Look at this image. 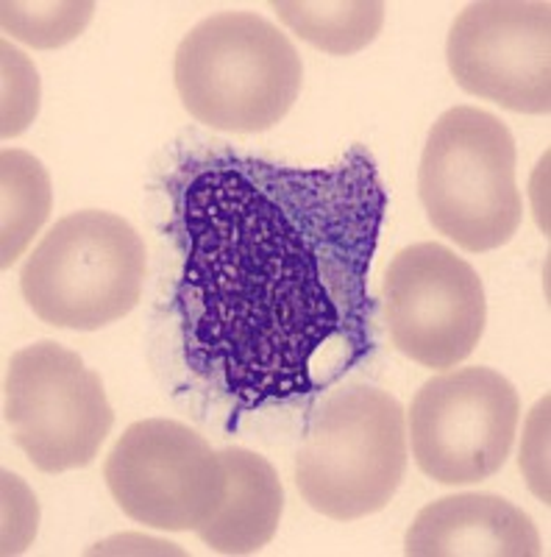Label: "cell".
<instances>
[{
  "label": "cell",
  "mask_w": 551,
  "mask_h": 557,
  "mask_svg": "<svg viewBox=\"0 0 551 557\" xmlns=\"http://www.w3.org/2000/svg\"><path fill=\"white\" fill-rule=\"evenodd\" d=\"M271 9L298 39L335 57L367 48L385 26V3L379 0H279Z\"/></svg>",
  "instance_id": "cell-14"
},
{
  "label": "cell",
  "mask_w": 551,
  "mask_h": 557,
  "mask_svg": "<svg viewBox=\"0 0 551 557\" xmlns=\"http://www.w3.org/2000/svg\"><path fill=\"white\" fill-rule=\"evenodd\" d=\"M406 471V412L374 385L329 391L296 455L298 494L315 513L356 521L393 502Z\"/></svg>",
  "instance_id": "cell-3"
},
{
  "label": "cell",
  "mask_w": 551,
  "mask_h": 557,
  "mask_svg": "<svg viewBox=\"0 0 551 557\" xmlns=\"http://www.w3.org/2000/svg\"><path fill=\"white\" fill-rule=\"evenodd\" d=\"M446 59L468 96L521 114L551 109V7L546 0L471 3L449 32Z\"/></svg>",
  "instance_id": "cell-10"
},
{
  "label": "cell",
  "mask_w": 551,
  "mask_h": 557,
  "mask_svg": "<svg viewBox=\"0 0 551 557\" xmlns=\"http://www.w3.org/2000/svg\"><path fill=\"white\" fill-rule=\"evenodd\" d=\"M53 207V184L34 153H0V265L12 268L26 253Z\"/></svg>",
  "instance_id": "cell-13"
},
{
  "label": "cell",
  "mask_w": 551,
  "mask_h": 557,
  "mask_svg": "<svg viewBox=\"0 0 551 557\" xmlns=\"http://www.w3.org/2000/svg\"><path fill=\"white\" fill-rule=\"evenodd\" d=\"M521 421L518 391L485 366L431 376L410 405V449L440 485H474L499 474Z\"/></svg>",
  "instance_id": "cell-7"
},
{
  "label": "cell",
  "mask_w": 551,
  "mask_h": 557,
  "mask_svg": "<svg viewBox=\"0 0 551 557\" xmlns=\"http://www.w3.org/2000/svg\"><path fill=\"white\" fill-rule=\"evenodd\" d=\"M387 193L365 148L329 168L210 159L178 193L184 357L246 407L326 391L374 346Z\"/></svg>",
  "instance_id": "cell-1"
},
{
  "label": "cell",
  "mask_w": 551,
  "mask_h": 557,
  "mask_svg": "<svg viewBox=\"0 0 551 557\" xmlns=\"http://www.w3.org/2000/svg\"><path fill=\"white\" fill-rule=\"evenodd\" d=\"M418 196L454 246L474 253L508 246L524 218L508 123L476 107L446 109L426 134Z\"/></svg>",
  "instance_id": "cell-4"
},
{
  "label": "cell",
  "mask_w": 551,
  "mask_h": 557,
  "mask_svg": "<svg viewBox=\"0 0 551 557\" xmlns=\"http://www.w3.org/2000/svg\"><path fill=\"white\" fill-rule=\"evenodd\" d=\"M521 471L533 494L549 505V396L535 405L521 444Z\"/></svg>",
  "instance_id": "cell-18"
},
{
  "label": "cell",
  "mask_w": 551,
  "mask_h": 557,
  "mask_svg": "<svg viewBox=\"0 0 551 557\" xmlns=\"http://www.w3.org/2000/svg\"><path fill=\"white\" fill-rule=\"evenodd\" d=\"M226 496L217 513L198 530V539L217 555H251L271 544L285 510V487L262 455L242 446L221 451Z\"/></svg>",
  "instance_id": "cell-12"
},
{
  "label": "cell",
  "mask_w": 551,
  "mask_h": 557,
  "mask_svg": "<svg viewBox=\"0 0 551 557\" xmlns=\"http://www.w3.org/2000/svg\"><path fill=\"white\" fill-rule=\"evenodd\" d=\"M381 296L390 341L424 368L468 360L488 323L479 273L440 243L401 248L387 265Z\"/></svg>",
  "instance_id": "cell-9"
},
{
  "label": "cell",
  "mask_w": 551,
  "mask_h": 557,
  "mask_svg": "<svg viewBox=\"0 0 551 557\" xmlns=\"http://www.w3.org/2000/svg\"><path fill=\"white\" fill-rule=\"evenodd\" d=\"M3 62V117L0 134L3 139L17 137L34 123L39 112V76L32 59L17 51L12 42L0 45Z\"/></svg>",
  "instance_id": "cell-16"
},
{
  "label": "cell",
  "mask_w": 551,
  "mask_h": 557,
  "mask_svg": "<svg viewBox=\"0 0 551 557\" xmlns=\"http://www.w3.org/2000/svg\"><path fill=\"white\" fill-rule=\"evenodd\" d=\"M37 499L20 476L3 474V555H20L37 535Z\"/></svg>",
  "instance_id": "cell-17"
},
{
  "label": "cell",
  "mask_w": 551,
  "mask_h": 557,
  "mask_svg": "<svg viewBox=\"0 0 551 557\" xmlns=\"http://www.w3.org/2000/svg\"><path fill=\"white\" fill-rule=\"evenodd\" d=\"M146 271V243L126 218L82 209L37 243L20 271V290L39 321L96 332L137 307Z\"/></svg>",
  "instance_id": "cell-5"
},
{
  "label": "cell",
  "mask_w": 551,
  "mask_h": 557,
  "mask_svg": "<svg viewBox=\"0 0 551 557\" xmlns=\"http://www.w3.org/2000/svg\"><path fill=\"white\" fill-rule=\"evenodd\" d=\"M173 82L198 123L254 134L281 123L296 107L304 62L290 37L262 14L217 12L184 34Z\"/></svg>",
  "instance_id": "cell-2"
},
{
  "label": "cell",
  "mask_w": 551,
  "mask_h": 557,
  "mask_svg": "<svg viewBox=\"0 0 551 557\" xmlns=\"http://www.w3.org/2000/svg\"><path fill=\"white\" fill-rule=\"evenodd\" d=\"M96 14V3L89 0H64V3H17L7 0L0 3V23L3 32L17 42H26L32 48H62L87 32L89 20Z\"/></svg>",
  "instance_id": "cell-15"
},
{
  "label": "cell",
  "mask_w": 551,
  "mask_h": 557,
  "mask_svg": "<svg viewBox=\"0 0 551 557\" xmlns=\"http://www.w3.org/2000/svg\"><path fill=\"white\" fill-rule=\"evenodd\" d=\"M538 527L496 494H454L431 502L412 519L404 539L410 557H538Z\"/></svg>",
  "instance_id": "cell-11"
},
{
  "label": "cell",
  "mask_w": 551,
  "mask_h": 557,
  "mask_svg": "<svg viewBox=\"0 0 551 557\" xmlns=\"http://www.w3.org/2000/svg\"><path fill=\"white\" fill-rule=\"evenodd\" d=\"M103 480L128 519L167 532H198L226 496L221 451L171 418L128 426L103 462Z\"/></svg>",
  "instance_id": "cell-8"
},
{
  "label": "cell",
  "mask_w": 551,
  "mask_h": 557,
  "mask_svg": "<svg viewBox=\"0 0 551 557\" xmlns=\"http://www.w3.org/2000/svg\"><path fill=\"white\" fill-rule=\"evenodd\" d=\"M7 424L45 474L84 469L114 424L103 380L53 341L14 351L7 371Z\"/></svg>",
  "instance_id": "cell-6"
}]
</instances>
